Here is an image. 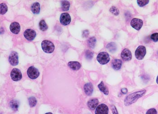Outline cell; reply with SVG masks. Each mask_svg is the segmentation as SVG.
Listing matches in <instances>:
<instances>
[{
  "instance_id": "cell-1",
  "label": "cell",
  "mask_w": 158,
  "mask_h": 114,
  "mask_svg": "<svg viewBox=\"0 0 158 114\" xmlns=\"http://www.w3.org/2000/svg\"><path fill=\"white\" fill-rule=\"evenodd\" d=\"M145 92L146 90H143L129 94L126 97L124 101L125 105L126 106H128L135 103L138 99L143 96L145 94Z\"/></svg>"
},
{
  "instance_id": "cell-2",
  "label": "cell",
  "mask_w": 158,
  "mask_h": 114,
  "mask_svg": "<svg viewBox=\"0 0 158 114\" xmlns=\"http://www.w3.org/2000/svg\"><path fill=\"white\" fill-rule=\"evenodd\" d=\"M41 45L43 51L46 53H52L55 49V46L53 43L47 40L43 41Z\"/></svg>"
},
{
  "instance_id": "cell-3",
  "label": "cell",
  "mask_w": 158,
  "mask_h": 114,
  "mask_svg": "<svg viewBox=\"0 0 158 114\" xmlns=\"http://www.w3.org/2000/svg\"><path fill=\"white\" fill-rule=\"evenodd\" d=\"M98 62L101 65H105L109 63L110 60L109 55L105 52H102L98 54L97 57Z\"/></svg>"
},
{
  "instance_id": "cell-4",
  "label": "cell",
  "mask_w": 158,
  "mask_h": 114,
  "mask_svg": "<svg viewBox=\"0 0 158 114\" xmlns=\"http://www.w3.org/2000/svg\"><path fill=\"white\" fill-rule=\"evenodd\" d=\"M146 48L143 45L138 46L135 51V56L138 60H142L144 59L146 55Z\"/></svg>"
},
{
  "instance_id": "cell-5",
  "label": "cell",
  "mask_w": 158,
  "mask_h": 114,
  "mask_svg": "<svg viewBox=\"0 0 158 114\" xmlns=\"http://www.w3.org/2000/svg\"><path fill=\"white\" fill-rule=\"evenodd\" d=\"M27 75L28 77L32 80H34L39 77V72L38 69L34 66L30 67L27 70Z\"/></svg>"
},
{
  "instance_id": "cell-6",
  "label": "cell",
  "mask_w": 158,
  "mask_h": 114,
  "mask_svg": "<svg viewBox=\"0 0 158 114\" xmlns=\"http://www.w3.org/2000/svg\"><path fill=\"white\" fill-rule=\"evenodd\" d=\"M11 77L12 80L15 81H20L22 78V75L21 71L17 68L12 69L11 73Z\"/></svg>"
},
{
  "instance_id": "cell-7",
  "label": "cell",
  "mask_w": 158,
  "mask_h": 114,
  "mask_svg": "<svg viewBox=\"0 0 158 114\" xmlns=\"http://www.w3.org/2000/svg\"><path fill=\"white\" fill-rule=\"evenodd\" d=\"M9 61L12 66L18 65L19 63V56L17 52L13 51L10 53L9 57Z\"/></svg>"
},
{
  "instance_id": "cell-8",
  "label": "cell",
  "mask_w": 158,
  "mask_h": 114,
  "mask_svg": "<svg viewBox=\"0 0 158 114\" xmlns=\"http://www.w3.org/2000/svg\"><path fill=\"white\" fill-rule=\"evenodd\" d=\"M60 23L64 26H67L70 24L71 22V16L67 13H62L60 18Z\"/></svg>"
},
{
  "instance_id": "cell-9",
  "label": "cell",
  "mask_w": 158,
  "mask_h": 114,
  "mask_svg": "<svg viewBox=\"0 0 158 114\" xmlns=\"http://www.w3.org/2000/svg\"><path fill=\"white\" fill-rule=\"evenodd\" d=\"M143 22L140 19L134 18L131 22V26L136 30H139L141 29L143 26Z\"/></svg>"
},
{
  "instance_id": "cell-10",
  "label": "cell",
  "mask_w": 158,
  "mask_h": 114,
  "mask_svg": "<svg viewBox=\"0 0 158 114\" xmlns=\"http://www.w3.org/2000/svg\"><path fill=\"white\" fill-rule=\"evenodd\" d=\"M109 109L108 107L104 104H101L96 107L95 114H108Z\"/></svg>"
},
{
  "instance_id": "cell-11",
  "label": "cell",
  "mask_w": 158,
  "mask_h": 114,
  "mask_svg": "<svg viewBox=\"0 0 158 114\" xmlns=\"http://www.w3.org/2000/svg\"><path fill=\"white\" fill-rule=\"evenodd\" d=\"M24 37L28 41H33L36 37V33L34 30L28 29L26 30L24 33Z\"/></svg>"
},
{
  "instance_id": "cell-12",
  "label": "cell",
  "mask_w": 158,
  "mask_h": 114,
  "mask_svg": "<svg viewBox=\"0 0 158 114\" xmlns=\"http://www.w3.org/2000/svg\"><path fill=\"white\" fill-rule=\"evenodd\" d=\"M121 58L125 61H129L132 59V55L130 50L125 49L121 53Z\"/></svg>"
},
{
  "instance_id": "cell-13",
  "label": "cell",
  "mask_w": 158,
  "mask_h": 114,
  "mask_svg": "<svg viewBox=\"0 0 158 114\" xmlns=\"http://www.w3.org/2000/svg\"><path fill=\"white\" fill-rule=\"evenodd\" d=\"M9 28H10V30L13 33L17 34L20 31V25L17 22H13L10 25Z\"/></svg>"
},
{
  "instance_id": "cell-14",
  "label": "cell",
  "mask_w": 158,
  "mask_h": 114,
  "mask_svg": "<svg viewBox=\"0 0 158 114\" xmlns=\"http://www.w3.org/2000/svg\"><path fill=\"white\" fill-rule=\"evenodd\" d=\"M84 93L88 96L91 95L94 91L93 85L91 83H88L84 85Z\"/></svg>"
},
{
  "instance_id": "cell-15",
  "label": "cell",
  "mask_w": 158,
  "mask_h": 114,
  "mask_svg": "<svg viewBox=\"0 0 158 114\" xmlns=\"http://www.w3.org/2000/svg\"><path fill=\"white\" fill-rule=\"evenodd\" d=\"M122 62L121 60L114 59L112 63V66L113 69L115 70H119L121 68Z\"/></svg>"
},
{
  "instance_id": "cell-16",
  "label": "cell",
  "mask_w": 158,
  "mask_h": 114,
  "mask_svg": "<svg viewBox=\"0 0 158 114\" xmlns=\"http://www.w3.org/2000/svg\"><path fill=\"white\" fill-rule=\"evenodd\" d=\"M68 66L71 69L74 71L79 70L81 67V64H80V63L76 61L69 62Z\"/></svg>"
},
{
  "instance_id": "cell-17",
  "label": "cell",
  "mask_w": 158,
  "mask_h": 114,
  "mask_svg": "<svg viewBox=\"0 0 158 114\" xmlns=\"http://www.w3.org/2000/svg\"><path fill=\"white\" fill-rule=\"evenodd\" d=\"M99 104V100L97 99H92L88 101L87 103L88 106L91 110H94L95 109Z\"/></svg>"
},
{
  "instance_id": "cell-18",
  "label": "cell",
  "mask_w": 158,
  "mask_h": 114,
  "mask_svg": "<svg viewBox=\"0 0 158 114\" xmlns=\"http://www.w3.org/2000/svg\"><path fill=\"white\" fill-rule=\"evenodd\" d=\"M31 11L34 14H38L40 11V5L39 3L35 2L31 5Z\"/></svg>"
},
{
  "instance_id": "cell-19",
  "label": "cell",
  "mask_w": 158,
  "mask_h": 114,
  "mask_svg": "<svg viewBox=\"0 0 158 114\" xmlns=\"http://www.w3.org/2000/svg\"><path fill=\"white\" fill-rule=\"evenodd\" d=\"M106 48L110 52H115L117 49V45L114 42H111L107 44Z\"/></svg>"
},
{
  "instance_id": "cell-20",
  "label": "cell",
  "mask_w": 158,
  "mask_h": 114,
  "mask_svg": "<svg viewBox=\"0 0 158 114\" xmlns=\"http://www.w3.org/2000/svg\"><path fill=\"white\" fill-rule=\"evenodd\" d=\"M98 88H99V90L103 93L106 95H107L109 93V90L107 89L105 85L103 82H101V83L98 85Z\"/></svg>"
},
{
  "instance_id": "cell-21",
  "label": "cell",
  "mask_w": 158,
  "mask_h": 114,
  "mask_svg": "<svg viewBox=\"0 0 158 114\" xmlns=\"http://www.w3.org/2000/svg\"><path fill=\"white\" fill-rule=\"evenodd\" d=\"M96 39L95 37L90 38L88 41V46L91 49H94L96 45Z\"/></svg>"
},
{
  "instance_id": "cell-22",
  "label": "cell",
  "mask_w": 158,
  "mask_h": 114,
  "mask_svg": "<svg viewBox=\"0 0 158 114\" xmlns=\"http://www.w3.org/2000/svg\"><path fill=\"white\" fill-rule=\"evenodd\" d=\"M70 6V2L68 1H61V9L63 11H69Z\"/></svg>"
},
{
  "instance_id": "cell-23",
  "label": "cell",
  "mask_w": 158,
  "mask_h": 114,
  "mask_svg": "<svg viewBox=\"0 0 158 114\" xmlns=\"http://www.w3.org/2000/svg\"><path fill=\"white\" fill-rule=\"evenodd\" d=\"M39 26L40 30L43 31H46L48 28L47 24H46L45 21L44 20H41L39 23Z\"/></svg>"
},
{
  "instance_id": "cell-24",
  "label": "cell",
  "mask_w": 158,
  "mask_h": 114,
  "mask_svg": "<svg viewBox=\"0 0 158 114\" xmlns=\"http://www.w3.org/2000/svg\"><path fill=\"white\" fill-rule=\"evenodd\" d=\"M8 11V7L5 3H2L0 5V11L1 15L5 14Z\"/></svg>"
},
{
  "instance_id": "cell-25",
  "label": "cell",
  "mask_w": 158,
  "mask_h": 114,
  "mask_svg": "<svg viewBox=\"0 0 158 114\" xmlns=\"http://www.w3.org/2000/svg\"><path fill=\"white\" fill-rule=\"evenodd\" d=\"M28 102L30 106L31 107H35L37 104V100L34 97H31L28 99Z\"/></svg>"
},
{
  "instance_id": "cell-26",
  "label": "cell",
  "mask_w": 158,
  "mask_h": 114,
  "mask_svg": "<svg viewBox=\"0 0 158 114\" xmlns=\"http://www.w3.org/2000/svg\"><path fill=\"white\" fill-rule=\"evenodd\" d=\"M10 105L13 110L16 111L19 107V103L17 101L12 100L10 103Z\"/></svg>"
},
{
  "instance_id": "cell-27",
  "label": "cell",
  "mask_w": 158,
  "mask_h": 114,
  "mask_svg": "<svg viewBox=\"0 0 158 114\" xmlns=\"http://www.w3.org/2000/svg\"><path fill=\"white\" fill-rule=\"evenodd\" d=\"M110 12L114 15H118L119 14V11L115 6H112L109 9Z\"/></svg>"
},
{
  "instance_id": "cell-28",
  "label": "cell",
  "mask_w": 158,
  "mask_h": 114,
  "mask_svg": "<svg viewBox=\"0 0 158 114\" xmlns=\"http://www.w3.org/2000/svg\"><path fill=\"white\" fill-rule=\"evenodd\" d=\"M85 57L88 60L91 59L93 57V53L90 50H87L85 52Z\"/></svg>"
},
{
  "instance_id": "cell-29",
  "label": "cell",
  "mask_w": 158,
  "mask_h": 114,
  "mask_svg": "<svg viewBox=\"0 0 158 114\" xmlns=\"http://www.w3.org/2000/svg\"><path fill=\"white\" fill-rule=\"evenodd\" d=\"M149 1H137V3L139 6L143 7L148 4Z\"/></svg>"
},
{
  "instance_id": "cell-30",
  "label": "cell",
  "mask_w": 158,
  "mask_h": 114,
  "mask_svg": "<svg viewBox=\"0 0 158 114\" xmlns=\"http://www.w3.org/2000/svg\"><path fill=\"white\" fill-rule=\"evenodd\" d=\"M151 39L154 42L158 41V33H155L151 35Z\"/></svg>"
},
{
  "instance_id": "cell-31",
  "label": "cell",
  "mask_w": 158,
  "mask_h": 114,
  "mask_svg": "<svg viewBox=\"0 0 158 114\" xmlns=\"http://www.w3.org/2000/svg\"><path fill=\"white\" fill-rule=\"evenodd\" d=\"M146 114H157V111L155 108H151L148 110Z\"/></svg>"
},
{
  "instance_id": "cell-32",
  "label": "cell",
  "mask_w": 158,
  "mask_h": 114,
  "mask_svg": "<svg viewBox=\"0 0 158 114\" xmlns=\"http://www.w3.org/2000/svg\"><path fill=\"white\" fill-rule=\"evenodd\" d=\"M112 112L113 114H118V112L117 111L116 107L114 106H113L112 107Z\"/></svg>"
},
{
  "instance_id": "cell-33",
  "label": "cell",
  "mask_w": 158,
  "mask_h": 114,
  "mask_svg": "<svg viewBox=\"0 0 158 114\" xmlns=\"http://www.w3.org/2000/svg\"><path fill=\"white\" fill-rule=\"evenodd\" d=\"M88 34H89V31L87 30H84L83 33V36L84 37H86L88 36Z\"/></svg>"
},
{
  "instance_id": "cell-34",
  "label": "cell",
  "mask_w": 158,
  "mask_h": 114,
  "mask_svg": "<svg viewBox=\"0 0 158 114\" xmlns=\"http://www.w3.org/2000/svg\"><path fill=\"white\" fill-rule=\"evenodd\" d=\"M121 92L123 94H126L128 93V89L126 88H123L121 89Z\"/></svg>"
},
{
  "instance_id": "cell-35",
  "label": "cell",
  "mask_w": 158,
  "mask_h": 114,
  "mask_svg": "<svg viewBox=\"0 0 158 114\" xmlns=\"http://www.w3.org/2000/svg\"><path fill=\"white\" fill-rule=\"evenodd\" d=\"M156 82H157V84H158V75L157 77V79H156Z\"/></svg>"
},
{
  "instance_id": "cell-36",
  "label": "cell",
  "mask_w": 158,
  "mask_h": 114,
  "mask_svg": "<svg viewBox=\"0 0 158 114\" xmlns=\"http://www.w3.org/2000/svg\"><path fill=\"white\" fill-rule=\"evenodd\" d=\"M45 114H53V113H51V112H48V113H46Z\"/></svg>"
}]
</instances>
